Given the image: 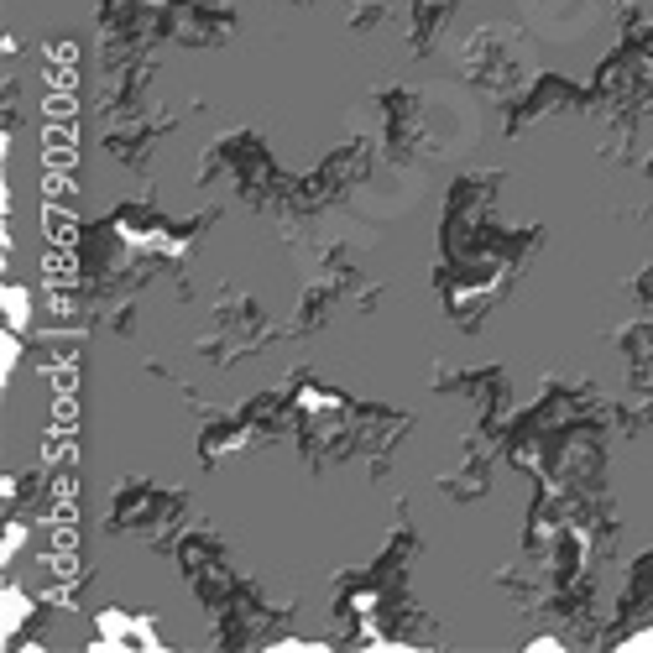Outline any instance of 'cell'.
<instances>
[{
	"instance_id": "obj_5",
	"label": "cell",
	"mask_w": 653,
	"mask_h": 653,
	"mask_svg": "<svg viewBox=\"0 0 653 653\" xmlns=\"http://www.w3.org/2000/svg\"><path fill=\"white\" fill-rule=\"evenodd\" d=\"M653 648V627H643V633H627L622 643H617V653H648Z\"/></svg>"
},
{
	"instance_id": "obj_1",
	"label": "cell",
	"mask_w": 653,
	"mask_h": 653,
	"mask_svg": "<svg viewBox=\"0 0 653 653\" xmlns=\"http://www.w3.org/2000/svg\"><path fill=\"white\" fill-rule=\"evenodd\" d=\"M95 648H100V653H136V648L152 653V648H162V643H157V633H152L147 622H136V617H126V612H105Z\"/></svg>"
},
{
	"instance_id": "obj_6",
	"label": "cell",
	"mask_w": 653,
	"mask_h": 653,
	"mask_svg": "<svg viewBox=\"0 0 653 653\" xmlns=\"http://www.w3.org/2000/svg\"><path fill=\"white\" fill-rule=\"evenodd\" d=\"M559 648H565L559 638H533V643H528V653H559Z\"/></svg>"
},
{
	"instance_id": "obj_4",
	"label": "cell",
	"mask_w": 653,
	"mask_h": 653,
	"mask_svg": "<svg viewBox=\"0 0 653 653\" xmlns=\"http://www.w3.org/2000/svg\"><path fill=\"white\" fill-rule=\"evenodd\" d=\"M21 549H27V528H21V523H11V528H6V544H0V554H6V565H11V559H16Z\"/></svg>"
},
{
	"instance_id": "obj_3",
	"label": "cell",
	"mask_w": 653,
	"mask_h": 653,
	"mask_svg": "<svg viewBox=\"0 0 653 653\" xmlns=\"http://www.w3.org/2000/svg\"><path fill=\"white\" fill-rule=\"evenodd\" d=\"M0 309H6V330H27L32 324V293L21 288V283H6V293H0Z\"/></svg>"
},
{
	"instance_id": "obj_2",
	"label": "cell",
	"mask_w": 653,
	"mask_h": 653,
	"mask_svg": "<svg viewBox=\"0 0 653 653\" xmlns=\"http://www.w3.org/2000/svg\"><path fill=\"white\" fill-rule=\"evenodd\" d=\"M27 622H32V596L21 586H6V591H0V638L11 643Z\"/></svg>"
}]
</instances>
